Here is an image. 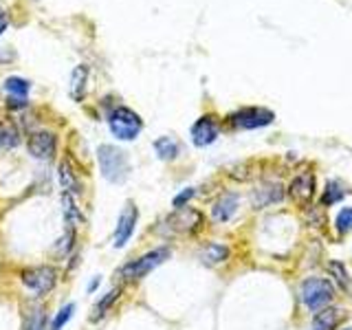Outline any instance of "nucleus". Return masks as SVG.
<instances>
[{
    "label": "nucleus",
    "instance_id": "nucleus-1",
    "mask_svg": "<svg viewBox=\"0 0 352 330\" xmlns=\"http://www.w3.org/2000/svg\"><path fill=\"white\" fill-rule=\"evenodd\" d=\"M172 258V249L168 245H161L157 249H152L148 253H143V256L130 260L126 264H121V267L117 269L115 278L119 280L121 286L126 284H135V282H141L143 278H148V275L159 269L163 262H168Z\"/></svg>",
    "mask_w": 352,
    "mask_h": 330
},
{
    "label": "nucleus",
    "instance_id": "nucleus-2",
    "mask_svg": "<svg viewBox=\"0 0 352 330\" xmlns=\"http://www.w3.org/2000/svg\"><path fill=\"white\" fill-rule=\"evenodd\" d=\"M18 280L25 289L31 293L33 300H42V297H49L55 286L60 282V271L53 264H31V267H22L18 271Z\"/></svg>",
    "mask_w": 352,
    "mask_h": 330
},
{
    "label": "nucleus",
    "instance_id": "nucleus-3",
    "mask_svg": "<svg viewBox=\"0 0 352 330\" xmlns=\"http://www.w3.org/2000/svg\"><path fill=\"white\" fill-rule=\"evenodd\" d=\"M97 163L99 170H102V176L113 185H124L130 176V159L128 154L117 148L110 146V143H102L97 148Z\"/></svg>",
    "mask_w": 352,
    "mask_h": 330
},
{
    "label": "nucleus",
    "instance_id": "nucleus-4",
    "mask_svg": "<svg viewBox=\"0 0 352 330\" xmlns=\"http://www.w3.org/2000/svg\"><path fill=\"white\" fill-rule=\"evenodd\" d=\"M205 216L194 207H181L163 220L165 236H194L203 229Z\"/></svg>",
    "mask_w": 352,
    "mask_h": 330
},
{
    "label": "nucleus",
    "instance_id": "nucleus-5",
    "mask_svg": "<svg viewBox=\"0 0 352 330\" xmlns=\"http://www.w3.org/2000/svg\"><path fill=\"white\" fill-rule=\"evenodd\" d=\"M110 135L117 141H135L143 130V119L128 106H117L108 115Z\"/></svg>",
    "mask_w": 352,
    "mask_h": 330
},
{
    "label": "nucleus",
    "instance_id": "nucleus-6",
    "mask_svg": "<svg viewBox=\"0 0 352 330\" xmlns=\"http://www.w3.org/2000/svg\"><path fill=\"white\" fill-rule=\"evenodd\" d=\"M302 302L311 313H319L322 308H326L335 297V289L326 278H308L302 284Z\"/></svg>",
    "mask_w": 352,
    "mask_h": 330
},
{
    "label": "nucleus",
    "instance_id": "nucleus-7",
    "mask_svg": "<svg viewBox=\"0 0 352 330\" xmlns=\"http://www.w3.org/2000/svg\"><path fill=\"white\" fill-rule=\"evenodd\" d=\"M275 119V115L271 113L269 108H258V106H251V108H240L238 113L229 115L227 121L231 128L236 130H256V128H264L269 126L271 121Z\"/></svg>",
    "mask_w": 352,
    "mask_h": 330
},
{
    "label": "nucleus",
    "instance_id": "nucleus-8",
    "mask_svg": "<svg viewBox=\"0 0 352 330\" xmlns=\"http://www.w3.org/2000/svg\"><path fill=\"white\" fill-rule=\"evenodd\" d=\"M27 152L36 161H53L58 154V135L51 130H36L27 137Z\"/></svg>",
    "mask_w": 352,
    "mask_h": 330
},
{
    "label": "nucleus",
    "instance_id": "nucleus-9",
    "mask_svg": "<svg viewBox=\"0 0 352 330\" xmlns=\"http://www.w3.org/2000/svg\"><path fill=\"white\" fill-rule=\"evenodd\" d=\"M139 223V209L135 203H126V207L121 209V214L117 218V227H115V234H113V247L115 249H124L130 238L135 236V229Z\"/></svg>",
    "mask_w": 352,
    "mask_h": 330
},
{
    "label": "nucleus",
    "instance_id": "nucleus-10",
    "mask_svg": "<svg viewBox=\"0 0 352 330\" xmlns=\"http://www.w3.org/2000/svg\"><path fill=\"white\" fill-rule=\"evenodd\" d=\"M289 196L297 207L306 209L315 196V174L308 172V170L297 174L289 185Z\"/></svg>",
    "mask_w": 352,
    "mask_h": 330
},
{
    "label": "nucleus",
    "instance_id": "nucleus-11",
    "mask_svg": "<svg viewBox=\"0 0 352 330\" xmlns=\"http://www.w3.org/2000/svg\"><path fill=\"white\" fill-rule=\"evenodd\" d=\"M192 135V143L196 148H207L218 139L220 135V121L214 115H203L201 119L196 121L190 130Z\"/></svg>",
    "mask_w": 352,
    "mask_h": 330
},
{
    "label": "nucleus",
    "instance_id": "nucleus-12",
    "mask_svg": "<svg viewBox=\"0 0 352 330\" xmlns=\"http://www.w3.org/2000/svg\"><path fill=\"white\" fill-rule=\"evenodd\" d=\"M20 330H49V313H47V306L40 300H33L31 297V300L22 306Z\"/></svg>",
    "mask_w": 352,
    "mask_h": 330
},
{
    "label": "nucleus",
    "instance_id": "nucleus-13",
    "mask_svg": "<svg viewBox=\"0 0 352 330\" xmlns=\"http://www.w3.org/2000/svg\"><path fill=\"white\" fill-rule=\"evenodd\" d=\"M121 293H124V286H113L110 291H106L104 295L97 297V302L93 304V311H91V317H88V322L91 324H99L102 319H106L110 315V311L115 308V304L119 302Z\"/></svg>",
    "mask_w": 352,
    "mask_h": 330
},
{
    "label": "nucleus",
    "instance_id": "nucleus-14",
    "mask_svg": "<svg viewBox=\"0 0 352 330\" xmlns=\"http://www.w3.org/2000/svg\"><path fill=\"white\" fill-rule=\"evenodd\" d=\"M58 183H60V190L64 194L82 196V192H84V185L80 181V176H77V172L73 170L69 159H62L58 165Z\"/></svg>",
    "mask_w": 352,
    "mask_h": 330
},
{
    "label": "nucleus",
    "instance_id": "nucleus-15",
    "mask_svg": "<svg viewBox=\"0 0 352 330\" xmlns=\"http://www.w3.org/2000/svg\"><path fill=\"white\" fill-rule=\"evenodd\" d=\"M60 205H62V218H64L66 227L77 229V227L86 225V216L82 212L80 203H77V196L62 192L60 194Z\"/></svg>",
    "mask_w": 352,
    "mask_h": 330
},
{
    "label": "nucleus",
    "instance_id": "nucleus-16",
    "mask_svg": "<svg viewBox=\"0 0 352 330\" xmlns=\"http://www.w3.org/2000/svg\"><path fill=\"white\" fill-rule=\"evenodd\" d=\"M238 203H240V196L236 192L223 194L212 207V218L216 223H227V220H231V216L238 212Z\"/></svg>",
    "mask_w": 352,
    "mask_h": 330
},
{
    "label": "nucleus",
    "instance_id": "nucleus-17",
    "mask_svg": "<svg viewBox=\"0 0 352 330\" xmlns=\"http://www.w3.org/2000/svg\"><path fill=\"white\" fill-rule=\"evenodd\" d=\"M282 185L280 183H262L258 190H253V196H251V201H253V207L256 209H262V207H267L271 203H278L282 201Z\"/></svg>",
    "mask_w": 352,
    "mask_h": 330
},
{
    "label": "nucleus",
    "instance_id": "nucleus-18",
    "mask_svg": "<svg viewBox=\"0 0 352 330\" xmlns=\"http://www.w3.org/2000/svg\"><path fill=\"white\" fill-rule=\"evenodd\" d=\"M75 249H77V229L66 227L64 234L53 242V258L58 260H69L71 256H75Z\"/></svg>",
    "mask_w": 352,
    "mask_h": 330
},
{
    "label": "nucleus",
    "instance_id": "nucleus-19",
    "mask_svg": "<svg viewBox=\"0 0 352 330\" xmlns=\"http://www.w3.org/2000/svg\"><path fill=\"white\" fill-rule=\"evenodd\" d=\"M346 319L341 308H322L313 319V330H335Z\"/></svg>",
    "mask_w": 352,
    "mask_h": 330
},
{
    "label": "nucleus",
    "instance_id": "nucleus-20",
    "mask_svg": "<svg viewBox=\"0 0 352 330\" xmlns=\"http://www.w3.org/2000/svg\"><path fill=\"white\" fill-rule=\"evenodd\" d=\"M229 258V247L220 245V242H207L201 251V262L205 267H218Z\"/></svg>",
    "mask_w": 352,
    "mask_h": 330
},
{
    "label": "nucleus",
    "instance_id": "nucleus-21",
    "mask_svg": "<svg viewBox=\"0 0 352 330\" xmlns=\"http://www.w3.org/2000/svg\"><path fill=\"white\" fill-rule=\"evenodd\" d=\"M154 152L161 161H174L181 154V143L174 137H159L154 141Z\"/></svg>",
    "mask_w": 352,
    "mask_h": 330
},
{
    "label": "nucleus",
    "instance_id": "nucleus-22",
    "mask_svg": "<svg viewBox=\"0 0 352 330\" xmlns=\"http://www.w3.org/2000/svg\"><path fill=\"white\" fill-rule=\"evenodd\" d=\"M86 82H88V66L80 64L71 73V97L75 102H82L86 95Z\"/></svg>",
    "mask_w": 352,
    "mask_h": 330
},
{
    "label": "nucleus",
    "instance_id": "nucleus-23",
    "mask_svg": "<svg viewBox=\"0 0 352 330\" xmlns=\"http://www.w3.org/2000/svg\"><path fill=\"white\" fill-rule=\"evenodd\" d=\"M20 146V130L11 121L0 119V150H14Z\"/></svg>",
    "mask_w": 352,
    "mask_h": 330
},
{
    "label": "nucleus",
    "instance_id": "nucleus-24",
    "mask_svg": "<svg viewBox=\"0 0 352 330\" xmlns=\"http://www.w3.org/2000/svg\"><path fill=\"white\" fill-rule=\"evenodd\" d=\"M3 88H5V93L9 97L27 99L29 97V91H31V82L29 80H22V77H7Z\"/></svg>",
    "mask_w": 352,
    "mask_h": 330
},
{
    "label": "nucleus",
    "instance_id": "nucleus-25",
    "mask_svg": "<svg viewBox=\"0 0 352 330\" xmlns=\"http://www.w3.org/2000/svg\"><path fill=\"white\" fill-rule=\"evenodd\" d=\"M348 194V190H346V185L341 183L339 179H333V181H328V185H326V192H324V196H322V205L324 207H333V205H337L341 198H344Z\"/></svg>",
    "mask_w": 352,
    "mask_h": 330
},
{
    "label": "nucleus",
    "instance_id": "nucleus-26",
    "mask_svg": "<svg viewBox=\"0 0 352 330\" xmlns=\"http://www.w3.org/2000/svg\"><path fill=\"white\" fill-rule=\"evenodd\" d=\"M75 311H77L75 302H69V304H64L62 308H58V313H55L53 319L49 322V330H64V326L73 319Z\"/></svg>",
    "mask_w": 352,
    "mask_h": 330
},
{
    "label": "nucleus",
    "instance_id": "nucleus-27",
    "mask_svg": "<svg viewBox=\"0 0 352 330\" xmlns=\"http://www.w3.org/2000/svg\"><path fill=\"white\" fill-rule=\"evenodd\" d=\"M328 273L333 275L335 282H337L344 291H352V278H350L348 269H346L339 260H330V262H328Z\"/></svg>",
    "mask_w": 352,
    "mask_h": 330
},
{
    "label": "nucleus",
    "instance_id": "nucleus-28",
    "mask_svg": "<svg viewBox=\"0 0 352 330\" xmlns=\"http://www.w3.org/2000/svg\"><path fill=\"white\" fill-rule=\"evenodd\" d=\"M337 229L341 231V234H348V231H352V207H346V209H341V212H339Z\"/></svg>",
    "mask_w": 352,
    "mask_h": 330
},
{
    "label": "nucleus",
    "instance_id": "nucleus-29",
    "mask_svg": "<svg viewBox=\"0 0 352 330\" xmlns=\"http://www.w3.org/2000/svg\"><path fill=\"white\" fill-rule=\"evenodd\" d=\"M194 196H196V190H194V187H185L183 192H179V194L174 196V201H172V207H174V209L187 207V203H190Z\"/></svg>",
    "mask_w": 352,
    "mask_h": 330
},
{
    "label": "nucleus",
    "instance_id": "nucleus-30",
    "mask_svg": "<svg viewBox=\"0 0 352 330\" xmlns=\"http://www.w3.org/2000/svg\"><path fill=\"white\" fill-rule=\"evenodd\" d=\"M99 284H102V275H95V280H91V282H88V286H86V293H88V295L97 293Z\"/></svg>",
    "mask_w": 352,
    "mask_h": 330
},
{
    "label": "nucleus",
    "instance_id": "nucleus-31",
    "mask_svg": "<svg viewBox=\"0 0 352 330\" xmlns=\"http://www.w3.org/2000/svg\"><path fill=\"white\" fill-rule=\"evenodd\" d=\"M7 27H9V18H7L5 11L0 9V36H3V33L7 31Z\"/></svg>",
    "mask_w": 352,
    "mask_h": 330
}]
</instances>
